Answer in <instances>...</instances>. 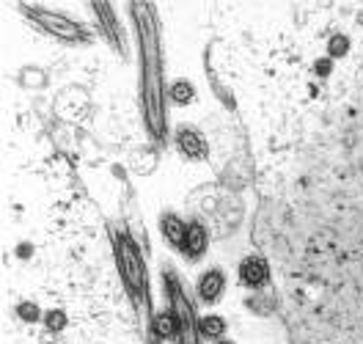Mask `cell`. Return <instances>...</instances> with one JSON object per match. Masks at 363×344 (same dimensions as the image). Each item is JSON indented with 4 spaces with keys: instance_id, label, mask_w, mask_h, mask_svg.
I'll return each mask as SVG.
<instances>
[{
    "instance_id": "obj_1",
    "label": "cell",
    "mask_w": 363,
    "mask_h": 344,
    "mask_svg": "<svg viewBox=\"0 0 363 344\" xmlns=\"http://www.w3.org/2000/svg\"><path fill=\"white\" fill-rule=\"evenodd\" d=\"M3 344H140L108 226L28 111L3 143Z\"/></svg>"
},
{
    "instance_id": "obj_2",
    "label": "cell",
    "mask_w": 363,
    "mask_h": 344,
    "mask_svg": "<svg viewBox=\"0 0 363 344\" xmlns=\"http://www.w3.org/2000/svg\"><path fill=\"white\" fill-rule=\"evenodd\" d=\"M240 275H242V281L245 284H259V281H264V275H267V262L262 259V256H248L245 262H242V267H240Z\"/></svg>"
},
{
    "instance_id": "obj_3",
    "label": "cell",
    "mask_w": 363,
    "mask_h": 344,
    "mask_svg": "<svg viewBox=\"0 0 363 344\" xmlns=\"http://www.w3.org/2000/svg\"><path fill=\"white\" fill-rule=\"evenodd\" d=\"M220 287H223V278H220V273H206L199 289H201V295H204L206 300H215L218 295H220Z\"/></svg>"
},
{
    "instance_id": "obj_4",
    "label": "cell",
    "mask_w": 363,
    "mask_h": 344,
    "mask_svg": "<svg viewBox=\"0 0 363 344\" xmlns=\"http://www.w3.org/2000/svg\"><path fill=\"white\" fill-rule=\"evenodd\" d=\"M218 328H220V325H218V322H215V320L204 322V331H206V333H212V331H218Z\"/></svg>"
}]
</instances>
